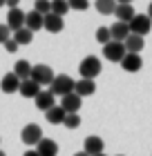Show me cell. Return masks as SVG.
<instances>
[{"instance_id": "cell-1", "label": "cell", "mask_w": 152, "mask_h": 156, "mask_svg": "<svg viewBox=\"0 0 152 156\" xmlns=\"http://www.w3.org/2000/svg\"><path fill=\"white\" fill-rule=\"evenodd\" d=\"M49 91L54 96H65V94H72L74 91V78H69L67 74H58L54 76V80L49 83Z\"/></svg>"}, {"instance_id": "cell-2", "label": "cell", "mask_w": 152, "mask_h": 156, "mask_svg": "<svg viewBox=\"0 0 152 156\" xmlns=\"http://www.w3.org/2000/svg\"><path fill=\"white\" fill-rule=\"evenodd\" d=\"M101 60L96 58V56H85V58L81 60V65H78V74H81V78H90V80H94L98 74H101Z\"/></svg>"}, {"instance_id": "cell-3", "label": "cell", "mask_w": 152, "mask_h": 156, "mask_svg": "<svg viewBox=\"0 0 152 156\" xmlns=\"http://www.w3.org/2000/svg\"><path fill=\"white\" fill-rule=\"evenodd\" d=\"M29 78L36 83V85H40V87H49V83L54 80V72H52V67L49 65H32V74Z\"/></svg>"}, {"instance_id": "cell-4", "label": "cell", "mask_w": 152, "mask_h": 156, "mask_svg": "<svg viewBox=\"0 0 152 156\" xmlns=\"http://www.w3.org/2000/svg\"><path fill=\"white\" fill-rule=\"evenodd\" d=\"M130 34H136V36H148L152 29V20L146 16V13H136V16L128 23Z\"/></svg>"}, {"instance_id": "cell-5", "label": "cell", "mask_w": 152, "mask_h": 156, "mask_svg": "<svg viewBox=\"0 0 152 156\" xmlns=\"http://www.w3.org/2000/svg\"><path fill=\"white\" fill-rule=\"evenodd\" d=\"M103 56L110 62H121V58L125 56V47L119 40H110L107 45H103Z\"/></svg>"}, {"instance_id": "cell-6", "label": "cell", "mask_w": 152, "mask_h": 156, "mask_svg": "<svg viewBox=\"0 0 152 156\" xmlns=\"http://www.w3.org/2000/svg\"><path fill=\"white\" fill-rule=\"evenodd\" d=\"M20 138H23L25 145H38V140L43 138V129L36 123H29L23 127V134H20Z\"/></svg>"}, {"instance_id": "cell-7", "label": "cell", "mask_w": 152, "mask_h": 156, "mask_svg": "<svg viewBox=\"0 0 152 156\" xmlns=\"http://www.w3.org/2000/svg\"><path fill=\"white\" fill-rule=\"evenodd\" d=\"M65 27V20L63 16H56V13L49 11L47 16H43V29H47L49 34H61Z\"/></svg>"}, {"instance_id": "cell-8", "label": "cell", "mask_w": 152, "mask_h": 156, "mask_svg": "<svg viewBox=\"0 0 152 156\" xmlns=\"http://www.w3.org/2000/svg\"><path fill=\"white\" fill-rule=\"evenodd\" d=\"M81 105H83V98L78 94H74V91H72V94H65L63 101H61V107L67 112V114H78Z\"/></svg>"}, {"instance_id": "cell-9", "label": "cell", "mask_w": 152, "mask_h": 156, "mask_svg": "<svg viewBox=\"0 0 152 156\" xmlns=\"http://www.w3.org/2000/svg\"><path fill=\"white\" fill-rule=\"evenodd\" d=\"M7 27H9L11 31L20 29V27H25V11L20 9V7H16V9H9L7 11Z\"/></svg>"}, {"instance_id": "cell-10", "label": "cell", "mask_w": 152, "mask_h": 156, "mask_svg": "<svg viewBox=\"0 0 152 156\" xmlns=\"http://www.w3.org/2000/svg\"><path fill=\"white\" fill-rule=\"evenodd\" d=\"M103 147H105V143H103V138H101V136H87L83 140V152L87 156L103 154Z\"/></svg>"}, {"instance_id": "cell-11", "label": "cell", "mask_w": 152, "mask_h": 156, "mask_svg": "<svg viewBox=\"0 0 152 156\" xmlns=\"http://www.w3.org/2000/svg\"><path fill=\"white\" fill-rule=\"evenodd\" d=\"M121 67L125 69L128 74H134V72H139V69L143 67V60H141V56L139 54H128L121 58Z\"/></svg>"}, {"instance_id": "cell-12", "label": "cell", "mask_w": 152, "mask_h": 156, "mask_svg": "<svg viewBox=\"0 0 152 156\" xmlns=\"http://www.w3.org/2000/svg\"><path fill=\"white\" fill-rule=\"evenodd\" d=\"M34 103H36V109H43V112H47V109H52L54 107V103H56V96L52 94V91H38V96L34 98Z\"/></svg>"}, {"instance_id": "cell-13", "label": "cell", "mask_w": 152, "mask_h": 156, "mask_svg": "<svg viewBox=\"0 0 152 156\" xmlns=\"http://www.w3.org/2000/svg\"><path fill=\"white\" fill-rule=\"evenodd\" d=\"M94 91H96V83L90 80V78H81V80H76V83H74V94H78L81 98L92 96Z\"/></svg>"}, {"instance_id": "cell-14", "label": "cell", "mask_w": 152, "mask_h": 156, "mask_svg": "<svg viewBox=\"0 0 152 156\" xmlns=\"http://www.w3.org/2000/svg\"><path fill=\"white\" fill-rule=\"evenodd\" d=\"M18 87H20V78L13 74V72L2 76V80H0V89H2L5 94H16Z\"/></svg>"}, {"instance_id": "cell-15", "label": "cell", "mask_w": 152, "mask_h": 156, "mask_svg": "<svg viewBox=\"0 0 152 156\" xmlns=\"http://www.w3.org/2000/svg\"><path fill=\"white\" fill-rule=\"evenodd\" d=\"M143 45H146L143 36H136V34H130V36L123 40V47H125V51H128V54H141Z\"/></svg>"}, {"instance_id": "cell-16", "label": "cell", "mask_w": 152, "mask_h": 156, "mask_svg": "<svg viewBox=\"0 0 152 156\" xmlns=\"http://www.w3.org/2000/svg\"><path fill=\"white\" fill-rule=\"evenodd\" d=\"M36 152L40 156H58V145L52 138H40L38 145H36Z\"/></svg>"}, {"instance_id": "cell-17", "label": "cell", "mask_w": 152, "mask_h": 156, "mask_svg": "<svg viewBox=\"0 0 152 156\" xmlns=\"http://www.w3.org/2000/svg\"><path fill=\"white\" fill-rule=\"evenodd\" d=\"M110 36H112V40L123 42V40L130 36V27H128V23H121V20H117V23L110 27Z\"/></svg>"}, {"instance_id": "cell-18", "label": "cell", "mask_w": 152, "mask_h": 156, "mask_svg": "<svg viewBox=\"0 0 152 156\" xmlns=\"http://www.w3.org/2000/svg\"><path fill=\"white\" fill-rule=\"evenodd\" d=\"M65 116H67V112H65V109L61 107V105H54L52 109H47V112H45L47 123H52V125H63Z\"/></svg>"}, {"instance_id": "cell-19", "label": "cell", "mask_w": 152, "mask_h": 156, "mask_svg": "<svg viewBox=\"0 0 152 156\" xmlns=\"http://www.w3.org/2000/svg\"><path fill=\"white\" fill-rule=\"evenodd\" d=\"M18 91H20L25 98H36V96H38V91H40V85H36L32 78H27V80H20Z\"/></svg>"}, {"instance_id": "cell-20", "label": "cell", "mask_w": 152, "mask_h": 156, "mask_svg": "<svg viewBox=\"0 0 152 156\" xmlns=\"http://www.w3.org/2000/svg\"><path fill=\"white\" fill-rule=\"evenodd\" d=\"M114 16H117V20H121V23H130V20L136 16V11H134L132 5H117Z\"/></svg>"}, {"instance_id": "cell-21", "label": "cell", "mask_w": 152, "mask_h": 156, "mask_svg": "<svg viewBox=\"0 0 152 156\" xmlns=\"http://www.w3.org/2000/svg\"><path fill=\"white\" fill-rule=\"evenodd\" d=\"M25 27L29 31H40L43 29V16L38 11H29V13H25Z\"/></svg>"}, {"instance_id": "cell-22", "label": "cell", "mask_w": 152, "mask_h": 156, "mask_svg": "<svg viewBox=\"0 0 152 156\" xmlns=\"http://www.w3.org/2000/svg\"><path fill=\"white\" fill-rule=\"evenodd\" d=\"M11 38L18 42V47H20V45H29V42L34 40V31H29L27 27H20V29L11 31Z\"/></svg>"}, {"instance_id": "cell-23", "label": "cell", "mask_w": 152, "mask_h": 156, "mask_svg": "<svg viewBox=\"0 0 152 156\" xmlns=\"http://www.w3.org/2000/svg\"><path fill=\"white\" fill-rule=\"evenodd\" d=\"M94 7H96L98 13L110 16V13H114V9H117V0H96V2H94Z\"/></svg>"}, {"instance_id": "cell-24", "label": "cell", "mask_w": 152, "mask_h": 156, "mask_svg": "<svg viewBox=\"0 0 152 156\" xmlns=\"http://www.w3.org/2000/svg\"><path fill=\"white\" fill-rule=\"evenodd\" d=\"M13 74H16L20 80H27L29 74H32V65H29L27 60H18L16 65H13Z\"/></svg>"}, {"instance_id": "cell-25", "label": "cell", "mask_w": 152, "mask_h": 156, "mask_svg": "<svg viewBox=\"0 0 152 156\" xmlns=\"http://www.w3.org/2000/svg\"><path fill=\"white\" fill-rule=\"evenodd\" d=\"M67 11H69L67 0H52V13H56V16H65Z\"/></svg>"}, {"instance_id": "cell-26", "label": "cell", "mask_w": 152, "mask_h": 156, "mask_svg": "<svg viewBox=\"0 0 152 156\" xmlns=\"http://www.w3.org/2000/svg\"><path fill=\"white\" fill-rule=\"evenodd\" d=\"M34 11H38L40 16H47L52 11V0H36L34 2Z\"/></svg>"}, {"instance_id": "cell-27", "label": "cell", "mask_w": 152, "mask_h": 156, "mask_svg": "<svg viewBox=\"0 0 152 156\" xmlns=\"http://www.w3.org/2000/svg\"><path fill=\"white\" fill-rule=\"evenodd\" d=\"M63 125L67 127V129H78V127H81V116L78 114H67L65 120H63Z\"/></svg>"}, {"instance_id": "cell-28", "label": "cell", "mask_w": 152, "mask_h": 156, "mask_svg": "<svg viewBox=\"0 0 152 156\" xmlns=\"http://www.w3.org/2000/svg\"><path fill=\"white\" fill-rule=\"evenodd\" d=\"M96 40L101 42V45H107V42L112 40V36H110V27H98V29H96Z\"/></svg>"}, {"instance_id": "cell-29", "label": "cell", "mask_w": 152, "mask_h": 156, "mask_svg": "<svg viewBox=\"0 0 152 156\" xmlns=\"http://www.w3.org/2000/svg\"><path fill=\"white\" fill-rule=\"evenodd\" d=\"M67 5H69V9H74V11H85L90 7V0H67Z\"/></svg>"}, {"instance_id": "cell-30", "label": "cell", "mask_w": 152, "mask_h": 156, "mask_svg": "<svg viewBox=\"0 0 152 156\" xmlns=\"http://www.w3.org/2000/svg\"><path fill=\"white\" fill-rule=\"evenodd\" d=\"M11 38V29L7 25H0V45H2L5 40H9Z\"/></svg>"}, {"instance_id": "cell-31", "label": "cell", "mask_w": 152, "mask_h": 156, "mask_svg": "<svg viewBox=\"0 0 152 156\" xmlns=\"http://www.w3.org/2000/svg\"><path fill=\"white\" fill-rule=\"evenodd\" d=\"M2 45H5V49H7V51H9V54H13V51H16V49H18V42L13 40V38H9V40H5Z\"/></svg>"}, {"instance_id": "cell-32", "label": "cell", "mask_w": 152, "mask_h": 156, "mask_svg": "<svg viewBox=\"0 0 152 156\" xmlns=\"http://www.w3.org/2000/svg\"><path fill=\"white\" fill-rule=\"evenodd\" d=\"M5 5L9 9H16V7H20V0H5Z\"/></svg>"}, {"instance_id": "cell-33", "label": "cell", "mask_w": 152, "mask_h": 156, "mask_svg": "<svg viewBox=\"0 0 152 156\" xmlns=\"http://www.w3.org/2000/svg\"><path fill=\"white\" fill-rule=\"evenodd\" d=\"M25 156H40V154L36 152V150H29V152H25Z\"/></svg>"}, {"instance_id": "cell-34", "label": "cell", "mask_w": 152, "mask_h": 156, "mask_svg": "<svg viewBox=\"0 0 152 156\" xmlns=\"http://www.w3.org/2000/svg\"><path fill=\"white\" fill-rule=\"evenodd\" d=\"M146 16H148V18L152 20V2H150V7H148V13H146Z\"/></svg>"}, {"instance_id": "cell-35", "label": "cell", "mask_w": 152, "mask_h": 156, "mask_svg": "<svg viewBox=\"0 0 152 156\" xmlns=\"http://www.w3.org/2000/svg\"><path fill=\"white\" fill-rule=\"evenodd\" d=\"M132 0H117V5H130Z\"/></svg>"}, {"instance_id": "cell-36", "label": "cell", "mask_w": 152, "mask_h": 156, "mask_svg": "<svg viewBox=\"0 0 152 156\" xmlns=\"http://www.w3.org/2000/svg\"><path fill=\"white\" fill-rule=\"evenodd\" d=\"M74 156H87V154H85V152H76Z\"/></svg>"}, {"instance_id": "cell-37", "label": "cell", "mask_w": 152, "mask_h": 156, "mask_svg": "<svg viewBox=\"0 0 152 156\" xmlns=\"http://www.w3.org/2000/svg\"><path fill=\"white\" fill-rule=\"evenodd\" d=\"M0 7H5V0H0Z\"/></svg>"}, {"instance_id": "cell-38", "label": "cell", "mask_w": 152, "mask_h": 156, "mask_svg": "<svg viewBox=\"0 0 152 156\" xmlns=\"http://www.w3.org/2000/svg\"><path fill=\"white\" fill-rule=\"evenodd\" d=\"M0 156H7V154H5V152H2V150H0Z\"/></svg>"}, {"instance_id": "cell-39", "label": "cell", "mask_w": 152, "mask_h": 156, "mask_svg": "<svg viewBox=\"0 0 152 156\" xmlns=\"http://www.w3.org/2000/svg\"><path fill=\"white\" fill-rule=\"evenodd\" d=\"M96 156H105V154H96Z\"/></svg>"}, {"instance_id": "cell-40", "label": "cell", "mask_w": 152, "mask_h": 156, "mask_svg": "<svg viewBox=\"0 0 152 156\" xmlns=\"http://www.w3.org/2000/svg\"><path fill=\"white\" fill-rule=\"evenodd\" d=\"M119 156H123V154H119Z\"/></svg>"}]
</instances>
